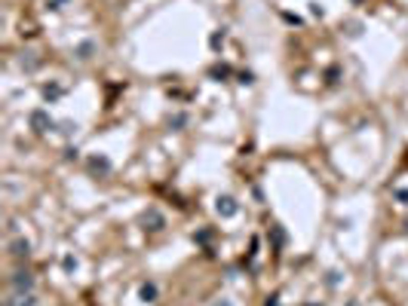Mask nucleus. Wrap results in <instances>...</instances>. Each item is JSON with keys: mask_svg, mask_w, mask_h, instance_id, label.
Wrapping results in <instances>:
<instances>
[{"mask_svg": "<svg viewBox=\"0 0 408 306\" xmlns=\"http://www.w3.org/2000/svg\"><path fill=\"white\" fill-rule=\"evenodd\" d=\"M28 123H31V129H34L37 135H46V132L55 129V120H52L49 110H43V107H34V110L28 113Z\"/></svg>", "mask_w": 408, "mask_h": 306, "instance_id": "nucleus-1", "label": "nucleus"}, {"mask_svg": "<svg viewBox=\"0 0 408 306\" xmlns=\"http://www.w3.org/2000/svg\"><path fill=\"white\" fill-rule=\"evenodd\" d=\"M141 224H144V233H160V230L166 227V218H163L157 208H147V211L141 215Z\"/></svg>", "mask_w": 408, "mask_h": 306, "instance_id": "nucleus-2", "label": "nucleus"}, {"mask_svg": "<svg viewBox=\"0 0 408 306\" xmlns=\"http://www.w3.org/2000/svg\"><path fill=\"white\" fill-rule=\"evenodd\" d=\"M9 285H12V291H31L34 288V276L28 270H15L9 276Z\"/></svg>", "mask_w": 408, "mask_h": 306, "instance_id": "nucleus-3", "label": "nucleus"}, {"mask_svg": "<svg viewBox=\"0 0 408 306\" xmlns=\"http://www.w3.org/2000/svg\"><path fill=\"white\" fill-rule=\"evenodd\" d=\"M215 211H218L221 218H233V215L240 211V205H237L233 196H218V199H215Z\"/></svg>", "mask_w": 408, "mask_h": 306, "instance_id": "nucleus-4", "label": "nucleus"}, {"mask_svg": "<svg viewBox=\"0 0 408 306\" xmlns=\"http://www.w3.org/2000/svg\"><path fill=\"white\" fill-rule=\"evenodd\" d=\"M3 306H37V297L31 291H15L9 300H3Z\"/></svg>", "mask_w": 408, "mask_h": 306, "instance_id": "nucleus-5", "label": "nucleus"}, {"mask_svg": "<svg viewBox=\"0 0 408 306\" xmlns=\"http://www.w3.org/2000/svg\"><path fill=\"white\" fill-rule=\"evenodd\" d=\"M9 254H12L15 261H25V257L31 254V242H28V239H12V242H9Z\"/></svg>", "mask_w": 408, "mask_h": 306, "instance_id": "nucleus-6", "label": "nucleus"}, {"mask_svg": "<svg viewBox=\"0 0 408 306\" xmlns=\"http://www.w3.org/2000/svg\"><path fill=\"white\" fill-rule=\"evenodd\" d=\"M86 166H89L92 175H108V172H111V159H108V156H89Z\"/></svg>", "mask_w": 408, "mask_h": 306, "instance_id": "nucleus-7", "label": "nucleus"}, {"mask_svg": "<svg viewBox=\"0 0 408 306\" xmlns=\"http://www.w3.org/2000/svg\"><path fill=\"white\" fill-rule=\"evenodd\" d=\"M157 294H160V291H157V285H154V282H141L138 297H141L144 303H154V300H157Z\"/></svg>", "mask_w": 408, "mask_h": 306, "instance_id": "nucleus-8", "label": "nucleus"}, {"mask_svg": "<svg viewBox=\"0 0 408 306\" xmlns=\"http://www.w3.org/2000/svg\"><path fill=\"white\" fill-rule=\"evenodd\" d=\"M40 92H43V98H46V101H55V98H61V95H65V86H58V83H46Z\"/></svg>", "mask_w": 408, "mask_h": 306, "instance_id": "nucleus-9", "label": "nucleus"}, {"mask_svg": "<svg viewBox=\"0 0 408 306\" xmlns=\"http://www.w3.org/2000/svg\"><path fill=\"white\" fill-rule=\"evenodd\" d=\"M92 52H95V43L92 40H83L77 49H74V55L80 58V61H86V58H92Z\"/></svg>", "mask_w": 408, "mask_h": 306, "instance_id": "nucleus-10", "label": "nucleus"}, {"mask_svg": "<svg viewBox=\"0 0 408 306\" xmlns=\"http://www.w3.org/2000/svg\"><path fill=\"white\" fill-rule=\"evenodd\" d=\"M18 64H22L25 70H34V67L40 64V61H37V52H31V49H25V52H22V58H18Z\"/></svg>", "mask_w": 408, "mask_h": 306, "instance_id": "nucleus-11", "label": "nucleus"}, {"mask_svg": "<svg viewBox=\"0 0 408 306\" xmlns=\"http://www.w3.org/2000/svg\"><path fill=\"white\" fill-rule=\"evenodd\" d=\"M230 74H233V67L224 64V61H221V64H212V70H209L212 80H224V77H230Z\"/></svg>", "mask_w": 408, "mask_h": 306, "instance_id": "nucleus-12", "label": "nucleus"}, {"mask_svg": "<svg viewBox=\"0 0 408 306\" xmlns=\"http://www.w3.org/2000/svg\"><path fill=\"white\" fill-rule=\"evenodd\" d=\"M224 40H227V31L221 28V31H215V34L209 37V46H212V49H221V46H224Z\"/></svg>", "mask_w": 408, "mask_h": 306, "instance_id": "nucleus-13", "label": "nucleus"}, {"mask_svg": "<svg viewBox=\"0 0 408 306\" xmlns=\"http://www.w3.org/2000/svg\"><path fill=\"white\" fill-rule=\"evenodd\" d=\"M270 239H273L276 248H283V245H286V230H283V227H270Z\"/></svg>", "mask_w": 408, "mask_h": 306, "instance_id": "nucleus-14", "label": "nucleus"}, {"mask_svg": "<svg viewBox=\"0 0 408 306\" xmlns=\"http://www.w3.org/2000/svg\"><path fill=\"white\" fill-rule=\"evenodd\" d=\"M187 126V113H175L169 116V129H184Z\"/></svg>", "mask_w": 408, "mask_h": 306, "instance_id": "nucleus-15", "label": "nucleus"}, {"mask_svg": "<svg viewBox=\"0 0 408 306\" xmlns=\"http://www.w3.org/2000/svg\"><path fill=\"white\" fill-rule=\"evenodd\" d=\"M344 31H347L350 37H359V34H362V21H344Z\"/></svg>", "mask_w": 408, "mask_h": 306, "instance_id": "nucleus-16", "label": "nucleus"}, {"mask_svg": "<svg viewBox=\"0 0 408 306\" xmlns=\"http://www.w3.org/2000/svg\"><path fill=\"white\" fill-rule=\"evenodd\" d=\"M194 239H197L200 245H209V239H212V230H200V233H197Z\"/></svg>", "mask_w": 408, "mask_h": 306, "instance_id": "nucleus-17", "label": "nucleus"}, {"mask_svg": "<svg viewBox=\"0 0 408 306\" xmlns=\"http://www.w3.org/2000/svg\"><path fill=\"white\" fill-rule=\"evenodd\" d=\"M393 196H396L402 205H408V187H396V190H393Z\"/></svg>", "mask_w": 408, "mask_h": 306, "instance_id": "nucleus-18", "label": "nucleus"}, {"mask_svg": "<svg viewBox=\"0 0 408 306\" xmlns=\"http://www.w3.org/2000/svg\"><path fill=\"white\" fill-rule=\"evenodd\" d=\"M240 83H243V86H252V83H255V74H252V70H243V74H240Z\"/></svg>", "mask_w": 408, "mask_h": 306, "instance_id": "nucleus-19", "label": "nucleus"}, {"mask_svg": "<svg viewBox=\"0 0 408 306\" xmlns=\"http://www.w3.org/2000/svg\"><path fill=\"white\" fill-rule=\"evenodd\" d=\"M338 77H341V70H338V67H329V70H326V80H329L332 86L338 83Z\"/></svg>", "mask_w": 408, "mask_h": 306, "instance_id": "nucleus-20", "label": "nucleus"}, {"mask_svg": "<svg viewBox=\"0 0 408 306\" xmlns=\"http://www.w3.org/2000/svg\"><path fill=\"white\" fill-rule=\"evenodd\" d=\"M61 267H65V273H71V270H77V261H74V257L68 254V257L61 261Z\"/></svg>", "mask_w": 408, "mask_h": 306, "instance_id": "nucleus-21", "label": "nucleus"}, {"mask_svg": "<svg viewBox=\"0 0 408 306\" xmlns=\"http://www.w3.org/2000/svg\"><path fill=\"white\" fill-rule=\"evenodd\" d=\"M77 156H80V150H77V147H68V150H65V159H77Z\"/></svg>", "mask_w": 408, "mask_h": 306, "instance_id": "nucleus-22", "label": "nucleus"}, {"mask_svg": "<svg viewBox=\"0 0 408 306\" xmlns=\"http://www.w3.org/2000/svg\"><path fill=\"white\" fill-rule=\"evenodd\" d=\"M65 3H68V0H46V6H49V9H61Z\"/></svg>", "mask_w": 408, "mask_h": 306, "instance_id": "nucleus-23", "label": "nucleus"}, {"mask_svg": "<svg viewBox=\"0 0 408 306\" xmlns=\"http://www.w3.org/2000/svg\"><path fill=\"white\" fill-rule=\"evenodd\" d=\"M310 12H313V15H319V18H323V15H326V9H323V6H319V3H313V6H310Z\"/></svg>", "mask_w": 408, "mask_h": 306, "instance_id": "nucleus-24", "label": "nucleus"}, {"mask_svg": "<svg viewBox=\"0 0 408 306\" xmlns=\"http://www.w3.org/2000/svg\"><path fill=\"white\" fill-rule=\"evenodd\" d=\"M74 129H77V126H74V123H61V132H65V135H71V132H74Z\"/></svg>", "mask_w": 408, "mask_h": 306, "instance_id": "nucleus-25", "label": "nucleus"}, {"mask_svg": "<svg viewBox=\"0 0 408 306\" xmlns=\"http://www.w3.org/2000/svg\"><path fill=\"white\" fill-rule=\"evenodd\" d=\"M264 306H280V297H276V294H273V297H267V303Z\"/></svg>", "mask_w": 408, "mask_h": 306, "instance_id": "nucleus-26", "label": "nucleus"}, {"mask_svg": "<svg viewBox=\"0 0 408 306\" xmlns=\"http://www.w3.org/2000/svg\"><path fill=\"white\" fill-rule=\"evenodd\" d=\"M215 306H230V303H227V300H221V303H215Z\"/></svg>", "mask_w": 408, "mask_h": 306, "instance_id": "nucleus-27", "label": "nucleus"}, {"mask_svg": "<svg viewBox=\"0 0 408 306\" xmlns=\"http://www.w3.org/2000/svg\"><path fill=\"white\" fill-rule=\"evenodd\" d=\"M307 306H323V303H307Z\"/></svg>", "mask_w": 408, "mask_h": 306, "instance_id": "nucleus-28", "label": "nucleus"}, {"mask_svg": "<svg viewBox=\"0 0 408 306\" xmlns=\"http://www.w3.org/2000/svg\"><path fill=\"white\" fill-rule=\"evenodd\" d=\"M350 3H362V0H350Z\"/></svg>", "mask_w": 408, "mask_h": 306, "instance_id": "nucleus-29", "label": "nucleus"}, {"mask_svg": "<svg viewBox=\"0 0 408 306\" xmlns=\"http://www.w3.org/2000/svg\"><path fill=\"white\" fill-rule=\"evenodd\" d=\"M405 233H408V221H405Z\"/></svg>", "mask_w": 408, "mask_h": 306, "instance_id": "nucleus-30", "label": "nucleus"}]
</instances>
